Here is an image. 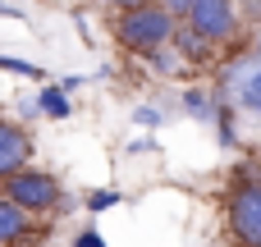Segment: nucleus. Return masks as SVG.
<instances>
[{
    "label": "nucleus",
    "instance_id": "f8f14e48",
    "mask_svg": "<svg viewBox=\"0 0 261 247\" xmlns=\"http://www.w3.org/2000/svg\"><path fill=\"white\" fill-rule=\"evenodd\" d=\"M0 69L18 73V78H41V69H37L32 60H14V55H0Z\"/></svg>",
    "mask_w": 261,
    "mask_h": 247
},
{
    "label": "nucleus",
    "instance_id": "1a4fd4ad",
    "mask_svg": "<svg viewBox=\"0 0 261 247\" xmlns=\"http://www.w3.org/2000/svg\"><path fill=\"white\" fill-rule=\"evenodd\" d=\"M32 110H37V115H46V119H69V115H73V101H69L60 87H41V92H37V101H32Z\"/></svg>",
    "mask_w": 261,
    "mask_h": 247
},
{
    "label": "nucleus",
    "instance_id": "20e7f679",
    "mask_svg": "<svg viewBox=\"0 0 261 247\" xmlns=\"http://www.w3.org/2000/svg\"><path fill=\"white\" fill-rule=\"evenodd\" d=\"M188 28H193L206 46L229 41V37L239 32V9L225 5V0H193V5H188Z\"/></svg>",
    "mask_w": 261,
    "mask_h": 247
},
{
    "label": "nucleus",
    "instance_id": "f257e3e1",
    "mask_svg": "<svg viewBox=\"0 0 261 247\" xmlns=\"http://www.w3.org/2000/svg\"><path fill=\"white\" fill-rule=\"evenodd\" d=\"M174 28H179V23L165 14V5H128V9H119V18H115V37H119L128 50H138V55H151V50L170 46Z\"/></svg>",
    "mask_w": 261,
    "mask_h": 247
},
{
    "label": "nucleus",
    "instance_id": "7ed1b4c3",
    "mask_svg": "<svg viewBox=\"0 0 261 247\" xmlns=\"http://www.w3.org/2000/svg\"><path fill=\"white\" fill-rule=\"evenodd\" d=\"M229 229L243 247H261V179H243L229 193Z\"/></svg>",
    "mask_w": 261,
    "mask_h": 247
},
{
    "label": "nucleus",
    "instance_id": "6e6552de",
    "mask_svg": "<svg viewBox=\"0 0 261 247\" xmlns=\"http://www.w3.org/2000/svg\"><path fill=\"white\" fill-rule=\"evenodd\" d=\"M170 41H174L179 60H188V64H202V60H211V46H206V41H202V37H197L188 23H184V28H174V37H170Z\"/></svg>",
    "mask_w": 261,
    "mask_h": 247
},
{
    "label": "nucleus",
    "instance_id": "2eb2a0df",
    "mask_svg": "<svg viewBox=\"0 0 261 247\" xmlns=\"http://www.w3.org/2000/svg\"><path fill=\"white\" fill-rule=\"evenodd\" d=\"M73 247H106V238H101L96 229H83V234L73 238Z\"/></svg>",
    "mask_w": 261,
    "mask_h": 247
},
{
    "label": "nucleus",
    "instance_id": "9d476101",
    "mask_svg": "<svg viewBox=\"0 0 261 247\" xmlns=\"http://www.w3.org/2000/svg\"><path fill=\"white\" fill-rule=\"evenodd\" d=\"M184 110H188L193 119H216V101H211L206 87H188V92H184Z\"/></svg>",
    "mask_w": 261,
    "mask_h": 247
},
{
    "label": "nucleus",
    "instance_id": "9b49d317",
    "mask_svg": "<svg viewBox=\"0 0 261 247\" xmlns=\"http://www.w3.org/2000/svg\"><path fill=\"white\" fill-rule=\"evenodd\" d=\"M110 206H119V193L115 188H96V193H87V211L96 215V211H110Z\"/></svg>",
    "mask_w": 261,
    "mask_h": 247
},
{
    "label": "nucleus",
    "instance_id": "4468645a",
    "mask_svg": "<svg viewBox=\"0 0 261 247\" xmlns=\"http://www.w3.org/2000/svg\"><path fill=\"white\" fill-rule=\"evenodd\" d=\"M133 119H138L142 128H156V124H161V110H151V105H142V110H133Z\"/></svg>",
    "mask_w": 261,
    "mask_h": 247
},
{
    "label": "nucleus",
    "instance_id": "dca6fc26",
    "mask_svg": "<svg viewBox=\"0 0 261 247\" xmlns=\"http://www.w3.org/2000/svg\"><path fill=\"white\" fill-rule=\"evenodd\" d=\"M257 64H261V32H257Z\"/></svg>",
    "mask_w": 261,
    "mask_h": 247
},
{
    "label": "nucleus",
    "instance_id": "ddd939ff",
    "mask_svg": "<svg viewBox=\"0 0 261 247\" xmlns=\"http://www.w3.org/2000/svg\"><path fill=\"white\" fill-rule=\"evenodd\" d=\"M147 60H151L156 73H179V55H174V50H151Z\"/></svg>",
    "mask_w": 261,
    "mask_h": 247
},
{
    "label": "nucleus",
    "instance_id": "423d86ee",
    "mask_svg": "<svg viewBox=\"0 0 261 247\" xmlns=\"http://www.w3.org/2000/svg\"><path fill=\"white\" fill-rule=\"evenodd\" d=\"M32 238V215H23L14 202L0 197V247H18Z\"/></svg>",
    "mask_w": 261,
    "mask_h": 247
},
{
    "label": "nucleus",
    "instance_id": "f03ea898",
    "mask_svg": "<svg viewBox=\"0 0 261 247\" xmlns=\"http://www.w3.org/2000/svg\"><path fill=\"white\" fill-rule=\"evenodd\" d=\"M0 197L5 202H14L23 215H46V211H55L60 206V179L55 174H46V170H18L14 179H5L0 183Z\"/></svg>",
    "mask_w": 261,
    "mask_h": 247
},
{
    "label": "nucleus",
    "instance_id": "0eeeda50",
    "mask_svg": "<svg viewBox=\"0 0 261 247\" xmlns=\"http://www.w3.org/2000/svg\"><path fill=\"white\" fill-rule=\"evenodd\" d=\"M239 69H243V73H229L234 96H239V105H243V110L261 115V64H239Z\"/></svg>",
    "mask_w": 261,
    "mask_h": 247
},
{
    "label": "nucleus",
    "instance_id": "39448f33",
    "mask_svg": "<svg viewBox=\"0 0 261 247\" xmlns=\"http://www.w3.org/2000/svg\"><path fill=\"white\" fill-rule=\"evenodd\" d=\"M28 156H32V138L23 124L14 119H0V183L14 179L18 170H28Z\"/></svg>",
    "mask_w": 261,
    "mask_h": 247
}]
</instances>
